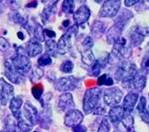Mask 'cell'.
<instances>
[{
    "label": "cell",
    "instance_id": "cell-28",
    "mask_svg": "<svg viewBox=\"0 0 149 132\" xmlns=\"http://www.w3.org/2000/svg\"><path fill=\"white\" fill-rule=\"evenodd\" d=\"M44 75V71L41 69V67H39V66H36L32 69V72H31V82H35L38 80H40Z\"/></svg>",
    "mask_w": 149,
    "mask_h": 132
},
{
    "label": "cell",
    "instance_id": "cell-11",
    "mask_svg": "<svg viewBox=\"0 0 149 132\" xmlns=\"http://www.w3.org/2000/svg\"><path fill=\"white\" fill-rule=\"evenodd\" d=\"M23 113H24L26 121L28 122L31 126H35L38 124V113L37 108L31 103L26 102L23 104Z\"/></svg>",
    "mask_w": 149,
    "mask_h": 132
},
{
    "label": "cell",
    "instance_id": "cell-15",
    "mask_svg": "<svg viewBox=\"0 0 149 132\" xmlns=\"http://www.w3.org/2000/svg\"><path fill=\"white\" fill-rule=\"evenodd\" d=\"M23 104V99L22 97H13L9 103V108L12 112L13 116L17 121L22 119V105Z\"/></svg>",
    "mask_w": 149,
    "mask_h": 132
},
{
    "label": "cell",
    "instance_id": "cell-2",
    "mask_svg": "<svg viewBox=\"0 0 149 132\" xmlns=\"http://www.w3.org/2000/svg\"><path fill=\"white\" fill-rule=\"evenodd\" d=\"M78 26L74 25L67 31L59 39L57 42V54L64 55L72 48L73 38L78 32Z\"/></svg>",
    "mask_w": 149,
    "mask_h": 132
},
{
    "label": "cell",
    "instance_id": "cell-18",
    "mask_svg": "<svg viewBox=\"0 0 149 132\" xmlns=\"http://www.w3.org/2000/svg\"><path fill=\"white\" fill-rule=\"evenodd\" d=\"M133 17V15L130 11H127V10H123V12L120 13V15L116 18L115 20V26L118 27L120 31H123V29L125 28V26L127 24V22Z\"/></svg>",
    "mask_w": 149,
    "mask_h": 132
},
{
    "label": "cell",
    "instance_id": "cell-10",
    "mask_svg": "<svg viewBox=\"0 0 149 132\" xmlns=\"http://www.w3.org/2000/svg\"><path fill=\"white\" fill-rule=\"evenodd\" d=\"M78 80L76 78L70 76V77H63L60 78L56 83V88L60 92H65L74 90L77 87Z\"/></svg>",
    "mask_w": 149,
    "mask_h": 132
},
{
    "label": "cell",
    "instance_id": "cell-48",
    "mask_svg": "<svg viewBox=\"0 0 149 132\" xmlns=\"http://www.w3.org/2000/svg\"><path fill=\"white\" fill-rule=\"evenodd\" d=\"M103 1H104V0H95V2L97 3V4H101Z\"/></svg>",
    "mask_w": 149,
    "mask_h": 132
},
{
    "label": "cell",
    "instance_id": "cell-38",
    "mask_svg": "<svg viewBox=\"0 0 149 132\" xmlns=\"http://www.w3.org/2000/svg\"><path fill=\"white\" fill-rule=\"evenodd\" d=\"M10 47L9 42L3 37H0V51H6Z\"/></svg>",
    "mask_w": 149,
    "mask_h": 132
},
{
    "label": "cell",
    "instance_id": "cell-20",
    "mask_svg": "<svg viewBox=\"0 0 149 132\" xmlns=\"http://www.w3.org/2000/svg\"><path fill=\"white\" fill-rule=\"evenodd\" d=\"M137 111L139 112L142 121L146 123H149V114L146 109V99L144 97H141L139 99V103L137 106Z\"/></svg>",
    "mask_w": 149,
    "mask_h": 132
},
{
    "label": "cell",
    "instance_id": "cell-8",
    "mask_svg": "<svg viewBox=\"0 0 149 132\" xmlns=\"http://www.w3.org/2000/svg\"><path fill=\"white\" fill-rule=\"evenodd\" d=\"M149 35V29L144 28V27H134L130 30L129 37H130V41L131 46L137 47L139 46L143 41L146 36Z\"/></svg>",
    "mask_w": 149,
    "mask_h": 132
},
{
    "label": "cell",
    "instance_id": "cell-33",
    "mask_svg": "<svg viewBox=\"0 0 149 132\" xmlns=\"http://www.w3.org/2000/svg\"><path fill=\"white\" fill-rule=\"evenodd\" d=\"M17 128L22 132H28V131L31 130L32 126L30 123L27 122L26 121L22 120V118L19 121H17Z\"/></svg>",
    "mask_w": 149,
    "mask_h": 132
},
{
    "label": "cell",
    "instance_id": "cell-22",
    "mask_svg": "<svg viewBox=\"0 0 149 132\" xmlns=\"http://www.w3.org/2000/svg\"><path fill=\"white\" fill-rule=\"evenodd\" d=\"M9 19H11V21H13V22L21 24L22 26H25L27 23H28V20H27V18L22 16L17 11L11 12L9 14Z\"/></svg>",
    "mask_w": 149,
    "mask_h": 132
},
{
    "label": "cell",
    "instance_id": "cell-9",
    "mask_svg": "<svg viewBox=\"0 0 149 132\" xmlns=\"http://www.w3.org/2000/svg\"><path fill=\"white\" fill-rule=\"evenodd\" d=\"M5 74L12 83L20 84L24 81L23 75L20 74L17 72V70L13 64L12 60H6L5 62Z\"/></svg>",
    "mask_w": 149,
    "mask_h": 132
},
{
    "label": "cell",
    "instance_id": "cell-41",
    "mask_svg": "<svg viewBox=\"0 0 149 132\" xmlns=\"http://www.w3.org/2000/svg\"><path fill=\"white\" fill-rule=\"evenodd\" d=\"M142 0H125L124 4L127 7H130V6H133L134 5H137L138 3H139Z\"/></svg>",
    "mask_w": 149,
    "mask_h": 132
},
{
    "label": "cell",
    "instance_id": "cell-36",
    "mask_svg": "<svg viewBox=\"0 0 149 132\" xmlns=\"http://www.w3.org/2000/svg\"><path fill=\"white\" fill-rule=\"evenodd\" d=\"M103 66H104V64L102 63V62L100 60H97L94 63V64L92 65V73L95 77L99 75V73L101 72V68Z\"/></svg>",
    "mask_w": 149,
    "mask_h": 132
},
{
    "label": "cell",
    "instance_id": "cell-31",
    "mask_svg": "<svg viewBox=\"0 0 149 132\" xmlns=\"http://www.w3.org/2000/svg\"><path fill=\"white\" fill-rule=\"evenodd\" d=\"M97 84L99 86L102 85H106V86H112L113 84V80L107 74H104L102 76H100L97 80Z\"/></svg>",
    "mask_w": 149,
    "mask_h": 132
},
{
    "label": "cell",
    "instance_id": "cell-44",
    "mask_svg": "<svg viewBox=\"0 0 149 132\" xmlns=\"http://www.w3.org/2000/svg\"><path fill=\"white\" fill-rule=\"evenodd\" d=\"M38 6V2L37 1H33L31 3H29V4H27V7H29V8H34V7H37Z\"/></svg>",
    "mask_w": 149,
    "mask_h": 132
},
{
    "label": "cell",
    "instance_id": "cell-3",
    "mask_svg": "<svg viewBox=\"0 0 149 132\" xmlns=\"http://www.w3.org/2000/svg\"><path fill=\"white\" fill-rule=\"evenodd\" d=\"M120 5L121 0H105L98 13V15L100 17L113 18L119 13Z\"/></svg>",
    "mask_w": 149,
    "mask_h": 132
},
{
    "label": "cell",
    "instance_id": "cell-37",
    "mask_svg": "<svg viewBox=\"0 0 149 132\" xmlns=\"http://www.w3.org/2000/svg\"><path fill=\"white\" fill-rule=\"evenodd\" d=\"M141 72L145 73H149V52L144 56L141 63Z\"/></svg>",
    "mask_w": 149,
    "mask_h": 132
},
{
    "label": "cell",
    "instance_id": "cell-42",
    "mask_svg": "<svg viewBox=\"0 0 149 132\" xmlns=\"http://www.w3.org/2000/svg\"><path fill=\"white\" fill-rule=\"evenodd\" d=\"M72 131L73 132H87V128L85 126L82 125H78L72 128Z\"/></svg>",
    "mask_w": 149,
    "mask_h": 132
},
{
    "label": "cell",
    "instance_id": "cell-50",
    "mask_svg": "<svg viewBox=\"0 0 149 132\" xmlns=\"http://www.w3.org/2000/svg\"><path fill=\"white\" fill-rule=\"evenodd\" d=\"M47 1H48V0H42V2H43V3H47Z\"/></svg>",
    "mask_w": 149,
    "mask_h": 132
},
{
    "label": "cell",
    "instance_id": "cell-4",
    "mask_svg": "<svg viewBox=\"0 0 149 132\" xmlns=\"http://www.w3.org/2000/svg\"><path fill=\"white\" fill-rule=\"evenodd\" d=\"M12 62L17 72L22 75L27 74L31 69V63L29 56L23 54H17L15 57L12 58Z\"/></svg>",
    "mask_w": 149,
    "mask_h": 132
},
{
    "label": "cell",
    "instance_id": "cell-45",
    "mask_svg": "<svg viewBox=\"0 0 149 132\" xmlns=\"http://www.w3.org/2000/svg\"><path fill=\"white\" fill-rule=\"evenodd\" d=\"M17 36H18V38L21 39V40H24V39H25V36H24V34H23L22 32H21V31H19V32L17 33Z\"/></svg>",
    "mask_w": 149,
    "mask_h": 132
},
{
    "label": "cell",
    "instance_id": "cell-39",
    "mask_svg": "<svg viewBox=\"0 0 149 132\" xmlns=\"http://www.w3.org/2000/svg\"><path fill=\"white\" fill-rule=\"evenodd\" d=\"M93 45H94V43H93V40H92V38H90V37H87L84 39V41L82 42V47H84L85 50L91 49Z\"/></svg>",
    "mask_w": 149,
    "mask_h": 132
},
{
    "label": "cell",
    "instance_id": "cell-29",
    "mask_svg": "<svg viewBox=\"0 0 149 132\" xmlns=\"http://www.w3.org/2000/svg\"><path fill=\"white\" fill-rule=\"evenodd\" d=\"M121 123L127 129L128 131H130L131 129H133V126H134V119H133V116L130 113L128 114H124L123 120H121Z\"/></svg>",
    "mask_w": 149,
    "mask_h": 132
},
{
    "label": "cell",
    "instance_id": "cell-32",
    "mask_svg": "<svg viewBox=\"0 0 149 132\" xmlns=\"http://www.w3.org/2000/svg\"><path fill=\"white\" fill-rule=\"evenodd\" d=\"M73 63L72 61H65L60 66V71L64 73H71L73 71Z\"/></svg>",
    "mask_w": 149,
    "mask_h": 132
},
{
    "label": "cell",
    "instance_id": "cell-43",
    "mask_svg": "<svg viewBox=\"0 0 149 132\" xmlns=\"http://www.w3.org/2000/svg\"><path fill=\"white\" fill-rule=\"evenodd\" d=\"M45 34L49 38H55L56 36V32L55 31H53L51 30H45Z\"/></svg>",
    "mask_w": 149,
    "mask_h": 132
},
{
    "label": "cell",
    "instance_id": "cell-6",
    "mask_svg": "<svg viewBox=\"0 0 149 132\" xmlns=\"http://www.w3.org/2000/svg\"><path fill=\"white\" fill-rule=\"evenodd\" d=\"M123 92L120 91L119 88H110L104 90V104L108 106H113V105L118 104L120 100L123 99Z\"/></svg>",
    "mask_w": 149,
    "mask_h": 132
},
{
    "label": "cell",
    "instance_id": "cell-46",
    "mask_svg": "<svg viewBox=\"0 0 149 132\" xmlns=\"http://www.w3.org/2000/svg\"><path fill=\"white\" fill-rule=\"evenodd\" d=\"M63 24L64 27H68L69 24H70V21H69V20H66L65 22H63Z\"/></svg>",
    "mask_w": 149,
    "mask_h": 132
},
{
    "label": "cell",
    "instance_id": "cell-52",
    "mask_svg": "<svg viewBox=\"0 0 149 132\" xmlns=\"http://www.w3.org/2000/svg\"><path fill=\"white\" fill-rule=\"evenodd\" d=\"M147 112H148V114H149V104H148V106H147Z\"/></svg>",
    "mask_w": 149,
    "mask_h": 132
},
{
    "label": "cell",
    "instance_id": "cell-12",
    "mask_svg": "<svg viewBox=\"0 0 149 132\" xmlns=\"http://www.w3.org/2000/svg\"><path fill=\"white\" fill-rule=\"evenodd\" d=\"M83 121V114L79 110H71L67 112L64 116V125L66 127L73 128L79 125Z\"/></svg>",
    "mask_w": 149,
    "mask_h": 132
},
{
    "label": "cell",
    "instance_id": "cell-34",
    "mask_svg": "<svg viewBox=\"0 0 149 132\" xmlns=\"http://www.w3.org/2000/svg\"><path fill=\"white\" fill-rule=\"evenodd\" d=\"M31 93L37 100H40L43 94V86L40 84L35 85L31 89Z\"/></svg>",
    "mask_w": 149,
    "mask_h": 132
},
{
    "label": "cell",
    "instance_id": "cell-13",
    "mask_svg": "<svg viewBox=\"0 0 149 132\" xmlns=\"http://www.w3.org/2000/svg\"><path fill=\"white\" fill-rule=\"evenodd\" d=\"M90 10L87 6L83 5L79 8H78V10L73 13V19L76 23V26H79L87 22L90 17Z\"/></svg>",
    "mask_w": 149,
    "mask_h": 132
},
{
    "label": "cell",
    "instance_id": "cell-7",
    "mask_svg": "<svg viewBox=\"0 0 149 132\" xmlns=\"http://www.w3.org/2000/svg\"><path fill=\"white\" fill-rule=\"evenodd\" d=\"M15 95L13 87L6 81L3 78L0 79V104L2 105H6Z\"/></svg>",
    "mask_w": 149,
    "mask_h": 132
},
{
    "label": "cell",
    "instance_id": "cell-25",
    "mask_svg": "<svg viewBox=\"0 0 149 132\" xmlns=\"http://www.w3.org/2000/svg\"><path fill=\"white\" fill-rule=\"evenodd\" d=\"M46 50L47 53L50 56H55L57 53V43L53 40V39H48L46 41Z\"/></svg>",
    "mask_w": 149,
    "mask_h": 132
},
{
    "label": "cell",
    "instance_id": "cell-17",
    "mask_svg": "<svg viewBox=\"0 0 149 132\" xmlns=\"http://www.w3.org/2000/svg\"><path fill=\"white\" fill-rule=\"evenodd\" d=\"M139 99V95L138 93H135V92H130L129 93L123 100V108L124 111L128 113H130L134 108L135 105H136L137 102Z\"/></svg>",
    "mask_w": 149,
    "mask_h": 132
},
{
    "label": "cell",
    "instance_id": "cell-21",
    "mask_svg": "<svg viewBox=\"0 0 149 132\" xmlns=\"http://www.w3.org/2000/svg\"><path fill=\"white\" fill-rule=\"evenodd\" d=\"M132 85L138 91H142L146 85V77L140 72H138L133 79Z\"/></svg>",
    "mask_w": 149,
    "mask_h": 132
},
{
    "label": "cell",
    "instance_id": "cell-47",
    "mask_svg": "<svg viewBox=\"0 0 149 132\" xmlns=\"http://www.w3.org/2000/svg\"><path fill=\"white\" fill-rule=\"evenodd\" d=\"M4 10H5L4 6H3L2 4H0V14H2V13L4 12Z\"/></svg>",
    "mask_w": 149,
    "mask_h": 132
},
{
    "label": "cell",
    "instance_id": "cell-19",
    "mask_svg": "<svg viewBox=\"0 0 149 132\" xmlns=\"http://www.w3.org/2000/svg\"><path fill=\"white\" fill-rule=\"evenodd\" d=\"M124 114H125V111H124L123 106L116 105V106H113L111 108L109 112V119L113 123H117V122H121Z\"/></svg>",
    "mask_w": 149,
    "mask_h": 132
},
{
    "label": "cell",
    "instance_id": "cell-14",
    "mask_svg": "<svg viewBox=\"0 0 149 132\" xmlns=\"http://www.w3.org/2000/svg\"><path fill=\"white\" fill-rule=\"evenodd\" d=\"M75 106L72 95L71 93H63L60 96L59 102H58V107L62 112L67 113L71 110H73Z\"/></svg>",
    "mask_w": 149,
    "mask_h": 132
},
{
    "label": "cell",
    "instance_id": "cell-53",
    "mask_svg": "<svg viewBox=\"0 0 149 132\" xmlns=\"http://www.w3.org/2000/svg\"><path fill=\"white\" fill-rule=\"evenodd\" d=\"M34 132H38V131H34Z\"/></svg>",
    "mask_w": 149,
    "mask_h": 132
},
{
    "label": "cell",
    "instance_id": "cell-16",
    "mask_svg": "<svg viewBox=\"0 0 149 132\" xmlns=\"http://www.w3.org/2000/svg\"><path fill=\"white\" fill-rule=\"evenodd\" d=\"M26 51L29 57H35L38 55L41 54L43 51V47L41 43L37 41L36 39H31V40L29 41L28 45H27Z\"/></svg>",
    "mask_w": 149,
    "mask_h": 132
},
{
    "label": "cell",
    "instance_id": "cell-30",
    "mask_svg": "<svg viewBox=\"0 0 149 132\" xmlns=\"http://www.w3.org/2000/svg\"><path fill=\"white\" fill-rule=\"evenodd\" d=\"M51 63H52V58H51V56L48 55L47 53L42 55L38 60V64L39 67H44V66L50 65Z\"/></svg>",
    "mask_w": 149,
    "mask_h": 132
},
{
    "label": "cell",
    "instance_id": "cell-5",
    "mask_svg": "<svg viewBox=\"0 0 149 132\" xmlns=\"http://www.w3.org/2000/svg\"><path fill=\"white\" fill-rule=\"evenodd\" d=\"M127 40L124 38H120L118 40L114 43L113 48V54L115 57L120 58H129L131 54L132 50L131 47H127Z\"/></svg>",
    "mask_w": 149,
    "mask_h": 132
},
{
    "label": "cell",
    "instance_id": "cell-35",
    "mask_svg": "<svg viewBox=\"0 0 149 132\" xmlns=\"http://www.w3.org/2000/svg\"><path fill=\"white\" fill-rule=\"evenodd\" d=\"M110 129H111V124L109 122V119L108 118L103 119L98 128V132H109Z\"/></svg>",
    "mask_w": 149,
    "mask_h": 132
},
{
    "label": "cell",
    "instance_id": "cell-40",
    "mask_svg": "<svg viewBox=\"0 0 149 132\" xmlns=\"http://www.w3.org/2000/svg\"><path fill=\"white\" fill-rule=\"evenodd\" d=\"M106 112L104 106H103V105H97V106L96 107V109L94 110V114H96V115H103Z\"/></svg>",
    "mask_w": 149,
    "mask_h": 132
},
{
    "label": "cell",
    "instance_id": "cell-27",
    "mask_svg": "<svg viewBox=\"0 0 149 132\" xmlns=\"http://www.w3.org/2000/svg\"><path fill=\"white\" fill-rule=\"evenodd\" d=\"M74 0H63L62 10L64 14H73L74 13Z\"/></svg>",
    "mask_w": 149,
    "mask_h": 132
},
{
    "label": "cell",
    "instance_id": "cell-49",
    "mask_svg": "<svg viewBox=\"0 0 149 132\" xmlns=\"http://www.w3.org/2000/svg\"><path fill=\"white\" fill-rule=\"evenodd\" d=\"M74 1H76V2H79V3H82L84 0H74Z\"/></svg>",
    "mask_w": 149,
    "mask_h": 132
},
{
    "label": "cell",
    "instance_id": "cell-26",
    "mask_svg": "<svg viewBox=\"0 0 149 132\" xmlns=\"http://www.w3.org/2000/svg\"><path fill=\"white\" fill-rule=\"evenodd\" d=\"M45 31L43 30V27L40 24H37V26L34 28V38L37 41L43 42L45 41Z\"/></svg>",
    "mask_w": 149,
    "mask_h": 132
},
{
    "label": "cell",
    "instance_id": "cell-24",
    "mask_svg": "<svg viewBox=\"0 0 149 132\" xmlns=\"http://www.w3.org/2000/svg\"><path fill=\"white\" fill-rule=\"evenodd\" d=\"M81 60H82V62L87 65H93L94 63L96 62L94 53L92 52L91 49H88L83 52L82 56H81Z\"/></svg>",
    "mask_w": 149,
    "mask_h": 132
},
{
    "label": "cell",
    "instance_id": "cell-23",
    "mask_svg": "<svg viewBox=\"0 0 149 132\" xmlns=\"http://www.w3.org/2000/svg\"><path fill=\"white\" fill-rule=\"evenodd\" d=\"M92 33L95 37H101L102 34L104 33L105 31V27H104V24L102 22L99 21H96L94 22L93 25H92Z\"/></svg>",
    "mask_w": 149,
    "mask_h": 132
},
{
    "label": "cell",
    "instance_id": "cell-1",
    "mask_svg": "<svg viewBox=\"0 0 149 132\" xmlns=\"http://www.w3.org/2000/svg\"><path fill=\"white\" fill-rule=\"evenodd\" d=\"M100 96L101 90L97 88H93L86 91L83 99V110L85 113L88 114L94 112V110L98 105V103L100 101Z\"/></svg>",
    "mask_w": 149,
    "mask_h": 132
},
{
    "label": "cell",
    "instance_id": "cell-51",
    "mask_svg": "<svg viewBox=\"0 0 149 132\" xmlns=\"http://www.w3.org/2000/svg\"><path fill=\"white\" fill-rule=\"evenodd\" d=\"M0 132H10V131H8V130H1Z\"/></svg>",
    "mask_w": 149,
    "mask_h": 132
}]
</instances>
